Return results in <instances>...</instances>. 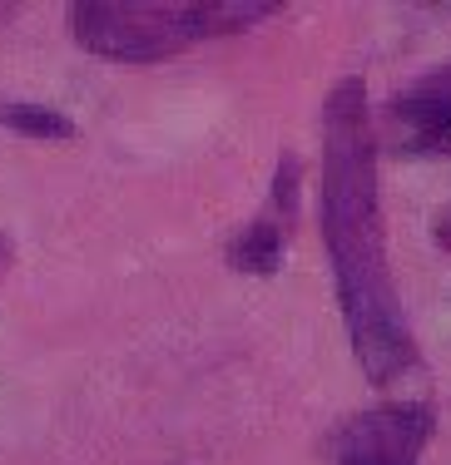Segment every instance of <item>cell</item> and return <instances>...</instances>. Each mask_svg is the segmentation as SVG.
<instances>
[{
  "mask_svg": "<svg viewBox=\"0 0 451 465\" xmlns=\"http://www.w3.org/2000/svg\"><path fill=\"white\" fill-rule=\"evenodd\" d=\"M387 149L397 159H426V153H451V64L426 70L382 109Z\"/></svg>",
  "mask_w": 451,
  "mask_h": 465,
  "instance_id": "cell-4",
  "label": "cell"
},
{
  "mask_svg": "<svg viewBox=\"0 0 451 465\" xmlns=\"http://www.w3.org/2000/svg\"><path fill=\"white\" fill-rule=\"evenodd\" d=\"M436 232H442V242H451V213L442 218V228H436Z\"/></svg>",
  "mask_w": 451,
  "mask_h": 465,
  "instance_id": "cell-7",
  "label": "cell"
},
{
  "mask_svg": "<svg viewBox=\"0 0 451 465\" xmlns=\"http://www.w3.org/2000/svg\"><path fill=\"white\" fill-rule=\"evenodd\" d=\"M273 10V0H85L70 5V30L100 60L154 64L199 40L258 25Z\"/></svg>",
  "mask_w": 451,
  "mask_h": 465,
  "instance_id": "cell-2",
  "label": "cell"
},
{
  "mask_svg": "<svg viewBox=\"0 0 451 465\" xmlns=\"http://www.w3.org/2000/svg\"><path fill=\"white\" fill-rule=\"evenodd\" d=\"M293 223H298V159L288 153L273 173V193L263 203V213L228 242V268L248 272V278H273L283 268Z\"/></svg>",
  "mask_w": 451,
  "mask_h": 465,
  "instance_id": "cell-5",
  "label": "cell"
},
{
  "mask_svg": "<svg viewBox=\"0 0 451 465\" xmlns=\"http://www.w3.org/2000/svg\"><path fill=\"white\" fill-rule=\"evenodd\" d=\"M323 242L333 258L337 302L357 367L387 386L416 367L397 282L387 268V232L377 208V139L367 119V84L337 80L323 104Z\"/></svg>",
  "mask_w": 451,
  "mask_h": 465,
  "instance_id": "cell-1",
  "label": "cell"
},
{
  "mask_svg": "<svg viewBox=\"0 0 451 465\" xmlns=\"http://www.w3.org/2000/svg\"><path fill=\"white\" fill-rule=\"evenodd\" d=\"M0 124L10 134H25V139H75L70 119L60 109H40V104H5L0 109Z\"/></svg>",
  "mask_w": 451,
  "mask_h": 465,
  "instance_id": "cell-6",
  "label": "cell"
},
{
  "mask_svg": "<svg viewBox=\"0 0 451 465\" xmlns=\"http://www.w3.org/2000/svg\"><path fill=\"white\" fill-rule=\"evenodd\" d=\"M436 430V411L422 401L372 406V411L347 416L327 436V460L333 465H416Z\"/></svg>",
  "mask_w": 451,
  "mask_h": 465,
  "instance_id": "cell-3",
  "label": "cell"
}]
</instances>
